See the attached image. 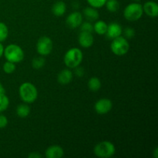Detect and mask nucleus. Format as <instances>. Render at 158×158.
Instances as JSON below:
<instances>
[{"instance_id": "7c9ffc66", "label": "nucleus", "mask_w": 158, "mask_h": 158, "mask_svg": "<svg viewBox=\"0 0 158 158\" xmlns=\"http://www.w3.org/2000/svg\"><path fill=\"white\" fill-rule=\"evenodd\" d=\"M3 52H4V46L2 43H0V58L3 56Z\"/></svg>"}, {"instance_id": "393cba45", "label": "nucleus", "mask_w": 158, "mask_h": 158, "mask_svg": "<svg viewBox=\"0 0 158 158\" xmlns=\"http://www.w3.org/2000/svg\"><path fill=\"white\" fill-rule=\"evenodd\" d=\"M106 0H87V2L91 7L99 9V8L103 7L105 6Z\"/></svg>"}, {"instance_id": "f257e3e1", "label": "nucleus", "mask_w": 158, "mask_h": 158, "mask_svg": "<svg viewBox=\"0 0 158 158\" xmlns=\"http://www.w3.org/2000/svg\"><path fill=\"white\" fill-rule=\"evenodd\" d=\"M19 94L20 99L26 103H33L38 97V91L36 87L29 82H25L20 85Z\"/></svg>"}, {"instance_id": "5701e85b", "label": "nucleus", "mask_w": 158, "mask_h": 158, "mask_svg": "<svg viewBox=\"0 0 158 158\" xmlns=\"http://www.w3.org/2000/svg\"><path fill=\"white\" fill-rule=\"evenodd\" d=\"M9 35V29L4 23L0 22V43H2Z\"/></svg>"}, {"instance_id": "dca6fc26", "label": "nucleus", "mask_w": 158, "mask_h": 158, "mask_svg": "<svg viewBox=\"0 0 158 158\" xmlns=\"http://www.w3.org/2000/svg\"><path fill=\"white\" fill-rule=\"evenodd\" d=\"M83 14H84V16L89 21H96L97 19H98L99 16H100L97 9L94 7H91V6L90 7H86V9H84Z\"/></svg>"}, {"instance_id": "a878e982", "label": "nucleus", "mask_w": 158, "mask_h": 158, "mask_svg": "<svg viewBox=\"0 0 158 158\" xmlns=\"http://www.w3.org/2000/svg\"><path fill=\"white\" fill-rule=\"evenodd\" d=\"M80 26V31H82V32H88L92 33V32L94 31V26H93L90 22H84V23H82Z\"/></svg>"}, {"instance_id": "b1692460", "label": "nucleus", "mask_w": 158, "mask_h": 158, "mask_svg": "<svg viewBox=\"0 0 158 158\" xmlns=\"http://www.w3.org/2000/svg\"><path fill=\"white\" fill-rule=\"evenodd\" d=\"M3 71H4L7 74H11L12 73L15 72V69H16V66H15V63H12V62L6 61V63L3 64L2 66Z\"/></svg>"}, {"instance_id": "412c9836", "label": "nucleus", "mask_w": 158, "mask_h": 158, "mask_svg": "<svg viewBox=\"0 0 158 158\" xmlns=\"http://www.w3.org/2000/svg\"><path fill=\"white\" fill-rule=\"evenodd\" d=\"M9 105V99L6 94H0V113L4 112L7 110Z\"/></svg>"}, {"instance_id": "ddd939ff", "label": "nucleus", "mask_w": 158, "mask_h": 158, "mask_svg": "<svg viewBox=\"0 0 158 158\" xmlns=\"http://www.w3.org/2000/svg\"><path fill=\"white\" fill-rule=\"evenodd\" d=\"M143 12L151 18H156L158 15V5L153 1H148L143 6Z\"/></svg>"}, {"instance_id": "7ed1b4c3", "label": "nucleus", "mask_w": 158, "mask_h": 158, "mask_svg": "<svg viewBox=\"0 0 158 158\" xmlns=\"http://www.w3.org/2000/svg\"><path fill=\"white\" fill-rule=\"evenodd\" d=\"M83 55L78 48H72L66 52L64 56V63L69 69H75L83 61Z\"/></svg>"}, {"instance_id": "1a4fd4ad", "label": "nucleus", "mask_w": 158, "mask_h": 158, "mask_svg": "<svg viewBox=\"0 0 158 158\" xmlns=\"http://www.w3.org/2000/svg\"><path fill=\"white\" fill-rule=\"evenodd\" d=\"M66 23L70 29H76L83 23V15L80 12H72L67 16Z\"/></svg>"}, {"instance_id": "9d476101", "label": "nucleus", "mask_w": 158, "mask_h": 158, "mask_svg": "<svg viewBox=\"0 0 158 158\" xmlns=\"http://www.w3.org/2000/svg\"><path fill=\"white\" fill-rule=\"evenodd\" d=\"M122 32H123V29L119 23H111L107 26V30L105 35H106L107 38L114 40L117 37L120 36Z\"/></svg>"}, {"instance_id": "cd10ccee", "label": "nucleus", "mask_w": 158, "mask_h": 158, "mask_svg": "<svg viewBox=\"0 0 158 158\" xmlns=\"http://www.w3.org/2000/svg\"><path fill=\"white\" fill-rule=\"evenodd\" d=\"M8 125V119L6 116L0 114V129H3Z\"/></svg>"}, {"instance_id": "39448f33", "label": "nucleus", "mask_w": 158, "mask_h": 158, "mask_svg": "<svg viewBox=\"0 0 158 158\" xmlns=\"http://www.w3.org/2000/svg\"><path fill=\"white\" fill-rule=\"evenodd\" d=\"M143 13V6L138 2H132L127 6L123 10V16L128 21H137L140 19Z\"/></svg>"}, {"instance_id": "bb28decb", "label": "nucleus", "mask_w": 158, "mask_h": 158, "mask_svg": "<svg viewBox=\"0 0 158 158\" xmlns=\"http://www.w3.org/2000/svg\"><path fill=\"white\" fill-rule=\"evenodd\" d=\"M125 38L131 39L135 35V30L131 27H127L123 31Z\"/></svg>"}, {"instance_id": "4be33fe9", "label": "nucleus", "mask_w": 158, "mask_h": 158, "mask_svg": "<svg viewBox=\"0 0 158 158\" xmlns=\"http://www.w3.org/2000/svg\"><path fill=\"white\" fill-rule=\"evenodd\" d=\"M45 63H46L45 59L43 56H39L35 57V58H34L32 60V68H34V69H40L45 66Z\"/></svg>"}, {"instance_id": "aec40b11", "label": "nucleus", "mask_w": 158, "mask_h": 158, "mask_svg": "<svg viewBox=\"0 0 158 158\" xmlns=\"http://www.w3.org/2000/svg\"><path fill=\"white\" fill-rule=\"evenodd\" d=\"M105 6L109 12H116L120 8V3L117 0H106Z\"/></svg>"}, {"instance_id": "c756f323", "label": "nucleus", "mask_w": 158, "mask_h": 158, "mask_svg": "<svg viewBox=\"0 0 158 158\" xmlns=\"http://www.w3.org/2000/svg\"><path fill=\"white\" fill-rule=\"evenodd\" d=\"M28 157L29 158H41L43 156L37 152H32L30 154H29Z\"/></svg>"}, {"instance_id": "2eb2a0df", "label": "nucleus", "mask_w": 158, "mask_h": 158, "mask_svg": "<svg viewBox=\"0 0 158 158\" xmlns=\"http://www.w3.org/2000/svg\"><path fill=\"white\" fill-rule=\"evenodd\" d=\"M66 10V3L63 1H57L52 7V12L56 16H62L65 14Z\"/></svg>"}, {"instance_id": "72a5a7b5", "label": "nucleus", "mask_w": 158, "mask_h": 158, "mask_svg": "<svg viewBox=\"0 0 158 158\" xmlns=\"http://www.w3.org/2000/svg\"><path fill=\"white\" fill-rule=\"evenodd\" d=\"M134 1H135L136 2H140V0H134Z\"/></svg>"}, {"instance_id": "423d86ee", "label": "nucleus", "mask_w": 158, "mask_h": 158, "mask_svg": "<svg viewBox=\"0 0 158 158\" xmlns=\"http://www.w3.org/2000/svg\"><path fill=\"white\" fill-rule=\"evenodd\" d=\"M110 49L113 53L121 56L127 53L130 49V44L125 37L120 35L113 40L110 44Z\"/></svg>"}, {"instance_id": "0eeeda50", "label": "nucleus", "mask_w": 158, "mask_h": 158, "mask_svg": "<svg viewBox=\"0 0 158 158\" xmlns=\"http://www.w3.org/2000/svg\"><path fill=\"white\" fill-rule=\"evenodd\" d=\"M52 49H53V43L49 37L42 36L37 41L36 50L40 55H49L52 51Z\"/></svg>"}, {"instance_id": "c85d7f7f", "label": "nucleus", "mask_w": 158, "mask_h": 158, "mask_svg": "<svg viewBox=\"0 0 158 158\" xmlns=\"http://www.w3.org/2000/svg\"><path fill=\"white\" fill-rule=\"evenodd\" d=\"M84 69L82 67H80V66H77V67L75 68V74L76 76H77L78 77H82L83 75H84Z\"/></svg>"}, {"instance_id": "f8f14e48", "label": "nucleus", "mask_w": 158, "mask_h": 158, "mask_svg": "<svg viewBox=\"0 0 158 158\" xmlns=\"http://www.w3.org/2000/svg\"><path fill=\"white\" fill-rule=\"evenodd\" d=\"M64 155V151L59 145L49 147L45 151V156L47 158H61Z\"/></svg>"}, {"instance_id": "2f4dec72", "label": "nucleus", "mask_w": 158, "mask_h": 158, "mask_svg": "<svg viewBox=\"0 0 158 158\" xmlns=\"http://www.w3.org/2000/svg\"><path fill=\"white\" fill-rule=\"evenodd\" d=\"M6 94V90H5L4 86H2V83L0 82V94Z\"/></svg>"}, {"instance_id": "20e7f679", "label": "nucleus", "mask_w": 158, "mask_h": 158, "mask_svg": "<svg viewBox=\"0 0 158 158\" xmlns=\"http://www.w3.org/2000/svg\"><path fill=\"white\" fill-rule=\"evenodd\" d=\"M115 146L111 142L104 140L97 143L94 149V153L97 157L101 158H110L115 154Z\"/></svg>"}, {"instance_id": "4468645a", "label": "nucleus", "mask_w": 158, "mask_h": 158, "mask_svg": "<svg viewBox=\"0 0 158 158\" xmlns=\"http://www.w3.org/2000/svg\"><path fill=\"white\" fill-rule=\"evenodd\" d=\"M73 74L69 69H64L57 76V81L61 85H67L73 80Z\"/></svg>"}, {"instance_id": "f3484780", "label": "nucleus", "mask_w": 158, "mask_h": 158, "mask_svg": "<svg viewBox=\"0 0 158 158\" xmlns=\"http://www.w3.org/2000/svg\"><path fill=\"white\" fill-rule=\"evenodd\" d=\"M108 25L103 20L97 21L94 25V31L97 32L98 35H105L107 30Z\"/></svg>"}, {"instance_id": "6e6552de", "label": "nucleus", "mask_w": 158, "mask_h": 158, "mask_svg": "<svg viewBox=\"0 0 158 158\" xmlns=\"http://www.w3.org/2000/svg\"><path fill=\"white\" fill-rule=\"evenodd\" d=\"M113 103L110 100L107 98H103L97 101L94 105V110L98 114H106L112 110Z\"/></svg>"}, {"instance_id": "f03ea898", "label": "nucleus", "mask_w": 158, "mask_h": 158, "mask_svg": "<svg viewBox=\"0 0 158 158\" xmlns=\"http://www.w3.org/2000/svg\"><path fill=\"white\" fill-rule=\"evenodd\" d=\"M7 61L14 63H20L24 59V52L19 46L16 44H9L4 48L3 52Z\"/></svg>"}, {"instance_id": "a211bd4d", "label": "nucleus", "mask_w": 158, "mask_h": 158, "mask_svg": "<svg viewBox=\"0 0 158 158\" xmlns=\"http://www.w3.org/2000/svg\"><path fill=\"white\" fill-rule=\"evenodd\" d=\"M88 88L89 89V90H91L92 92H97L99 89L101 88V81H100V79L98 77H91L89 80H88Z\"/></svg>"}, {"instance_id": "9b49d317", "label": "nucleus", "mask_w": 158, "mask_h": 158, "mask_svg": "<svg viewBox=\"0 0 158 158\" xmlns=\"http://www.w3.org/2000/svg\"><path fill=\"white\" fill-rule=\"evenodd\" d=\"M78 41L80 46L83 48L91 47L94 44V39L91 32H80V35L78 37Z\"/></svg>"}, {"instance_id": "473e14b6", "label": "nucleus", "mask_w": 158, "mask_h": 158, "mask_svg": "<svg viewBox=\"0 0 158 158\" xmlns=\"http://www.w3.org/2000/svg\"><path fill=\"white\" fill-rule=\"evenodd\" d=\"M154 157L155 158H157L158 157V148H156L155 149H154Z\"/></svg>"}, {"instance_id": "6ab92c4d", "label": "nucleus", "mask_w": 158, "mask_h": 158, "mask_svg": "<svg viewBox=\"0 0 158 158\" xmlns=\"http://www.w3.org/2000/svg\"><path fill=\"white\" fill-rule=\"evenodd\" d=\"M16 114L21 118L27 117L30 114V107L27 104H20L16 108Z\"/></svg>"}]
</instances>
